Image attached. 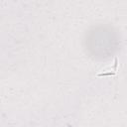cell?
Here are the masks:
<instances>
[{"label": "cell", "mask_w": 127, "mask_h": 127, "mask_svg": "<svg viewBox=\"0 0 127 127\" xmlns=\"http://www.w3.org/2000/svg\"><path fill=\"white\" fill-rule=\"evenodd\" d=\"M83 45L90 58L98 61L108 60L119 50L120 36L113 26L97 24L86 31Z\"/></svg>", "instance_id": "6da1fadb"}]
</instances>
